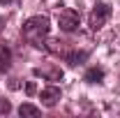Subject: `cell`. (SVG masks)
Here are the masks:
<instances>
[{
  "mask_svg": "<svg viewBox=\"0 0 120 118\" xmlns=\"http://www.w3.org/2000/svg\"><path fill=\"white\" fill-rule=\"evenodd\" d=\"M83 81L86 83H102L104 81V70L102 67H90L88 72L83 74Z\"/></svg>",
  "mask_w": 120,
  "mask_h": 118,
  "instance_id": "cell-8",
  "label": "cell"
},
{
  "mask_svg": "<svg viewBox=\"0 0 120 118\" xmlns=\"http://www.w3.org/2000/svg\"><path fill=\"white\" fill-rule=\"evenodd\" d=\"M79 23H81V16L74 9H62L60 16H58V26H60L62 32H74L79 28Z\"/></svg>",
  "mask_w": 120,
  "mask_h": 118,
  "instance_id": "cell-3",
  "label": "cell"
},
{
  "mask_svg": "<svg viewBox=\"0 0 120 118\" xmlns=\"http://www.w3.org/2000/svg\"><path fill=\"white\" fill-rule=\"evenodd\" d=\"M35 90H37V86H35V81H30L28 86H26V93H28V95H35Z\"/></svg>",
  "mask_w": 120,
  "mask_h": 118,
  "instance_id": "cell-12",
  "label": "cell"
},
{
  "mask_svg": "<svg viewBox=\"0 0 120 118\" xmlns=\"http://www.w3.org/2000/svg\"><path fill=\"white\" fill-rule=\"evenodd\" d=\"M44 46H46V51H49V53L60 56V58H65V56H67V51H69L67 42H60V39H51V42H46Z\"/></svg>",
  "mask_w": 120,
  "mask_h": 118,
  "instance_id": "cell-5",
  "label": "cell"
},
{
  "mask_svg": "<svg viewBox=\"0 0 120 118\" xmlns=\"http://www.w3.org/2000/svg\"><path fill=\"white\" fill-rule=\"evenodd\" d=\"M109 16H111V7H109L106 2H97V5L92 7L90 16H88L90 28H92V30H99V28L106 23V21H109Z\"/></svg>",
  "mask_w": 120,
  "mask_h": 118,
  "instance_id": "cell-2",
  "label": "cell"
},
{
  "mask_svg": "<svg viewBox=\"0 0 120 118\" xmlns=\"http://www.w3.org/2000/svg\"><path fill=\"white\" fill-rule=\"evenodd\" d=\"M86 58H88V51H76V49H69L67 56H65V60H67L69 65H81Z\"/></svg>",
  "mask_w": 120,
  "mask_h": 118,
  "instance_id": "cell-9",
  "label": "cell"
},
{
  "mask_svg": "<svg viewBox=\"0 0 120 118\" xmlns=\"http://www.w3.org/2000/svg\"><path fill=\"white\" fill-rule=\"evenodd\" d=\"M2 28H5V19L0 16V32H2Z\"/></svg>",
  "mask_w": 120,
  "mask_h": 118,
  "instance_id": "cell-13",
  "label": "cell"
},
{
  "mask_svg": "<svg viewBox=\"0 0 120 118\" xmlns=\"http://www.w3.org/2000/svg\"><path fill=\"white\" fill-rule=\"evenodd\" d=\"M49 30H51V21H49L46 16H30L28 21L23 23V28H21V37H23L30 46L42 49Z\"/></svg>",
  "mask_w": 120,
  "mask_h": 118,
  "instance_id": "cell-1",
  "label": "cell"
},
{
  "mask_svg": "<svg viewBox=\"0 0 120 118\" xmlns=\"http://www.w3.org/2000/svg\"><path fill=\"white\" fill-rule=\"evenodd\" d=\"M9 2H14V0H0V5H9Z\"/></svg>",
  "mask_w": 120,
  "mask_h": 118,
  "instance_id": "cell-14",
  "label": "cell"
},
{
  "mask_svg": "<svg viewBox=\"0 0 120 118\" xmlns=\"http://www.w3.org/2000/svg\"><path fill=\"white\" fill-rule=\"evenodd\" d=\"M35 74L37 76H44L49 81H60L62 79V70L60 67H35Z\"/></svg>",
  "mask_w": 120,
  "mask_h": 118,
  "instance_id": "cell-6",
  "label": "cell"
},
{
  "mask_svg": "<svg viewBox=\"0 0 120 118\" xmlns=\"http://www.w3.org/2000/svg\"><path fill=\"white\" fill-rule=\"evenodd\" d=\"M9 67H12V49L5 42H0V72H7Z\"/></svg>",
  "mask_w": 120,
  "mask_h": 118,
  "instance_id": "cell-7",
  "label": "cell"
},
{
  "mask_svg": "<svg viewBox=\"0 0 120 118\" xmlns=\"http://www.w3.org/2000/svg\"><path fill=\"white\" fill-rule=\"evenodd\" d=\"M9 111H12V104H9V100L0 97V116H5V114H9Z\"/></svg>",
  "mask_w": 120,
  "mask_h": 118,
  "instance_id": "cell-11",
  "label": "cell"
},
{
  "mask_svg": "<svg viewBox=\"0 0 120 118\" xmlns=\"http://www.w3.org/2000/svg\"><path fill=\"white\" fill-rule=\"evenodd\" d=\"M19 114H21V116H39V109H37V106H35V104H21V106H19Z\"/></svg>",
  "mask_w": 120,
  "mask_h": 118,
  "instance_id": "cell-10",
  "label": "cell"
},
{
  "mask_svg": "<svg viewBox=\"0 0 120 118\" xmlns=\"http://www.w3.org/2000/svg\"><path fill=\"white\" fill-rule=\"evenodd\" d=\"M42 104L44 106H56L58 104V100H60V88H56V86H49V88H44L42 90Z\"/></svg>",
  "mask_w": 120,
  "mask_h": 118,
  "instance_id": "cell-4",
  "label": "cell"
}]
</instances>
